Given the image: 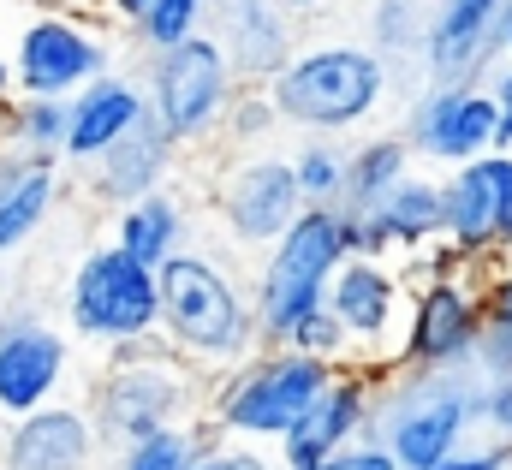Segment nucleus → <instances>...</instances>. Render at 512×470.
Listing matches in <instances>:
<instances>
[{
  "instance_id": "1",
  "label": "nucleus",
  "mask_w": 512,
  "mask_h": 470,
  "mask_svg": "<svg viewBox=\"0 0 512 470\" xmlns=\"http://www.w3.org/2000/svg\"><path fill=\"white\" fill-rule=\"evenodd\" d=\"M155 286H161V346H173L191 369L221 375L262 352L251 280H239L215 250H197V244L173 250L155 268Z\"/></svg>"
},
{
  "instance_id": "2",
  "label": "nucleus",
  "mask_w": 512,
  "mask_h": 470,
  "mask_svg": "<svg viewBox=\"0 0 512 470\" xmlns=\"http://www.w3.org/2000/svg\"><path fill=\"white\" fill-rule=\"evenodd\" d=\"M483 375L477 363L453 369H411L393 363L376 375V405H370V441H382L399 459V470H435L453 447L483 435Z\"/></svg>"
},
{
  "instance_id": "3",
  "label": "nucleus",
  "mask_w": 512,
  "mask_h": 470,
  "mask_svg": "<svg viewBox=\"0 0 512 470\" xmlns=\"http://www.w3.org/2000/svg\"><path fill=\"white\" fill-rule=\"evenodd\" d=\"M203 393H209L203 369H191L161 340H143V346L102 352V369L90 375V393H84V411H90L102 447H126L137 435H155V429H173V423H197L203 417Z\"/></svg>"
},
{
  "instance_id": "4",
  "label": "nucleus",
  "mask_w": 512,
  "mask_h": 470,
  "mask_svg": "<svg viewBox=\"0 0 512 470\" xmlns=\"http://www.w3.org/2000/svg\"><path fill=\"white\" fill-rule=\"evenodd\" d=\"M387 60L364 42H310L292 48V60L262 84L280 125H298L304 137H346L382 114Z\"/></svg>"
},
{
  "instance_id": "5",
  "label": "nucleus",
  "mask_w": 512,
  "mask_h": 470,
  "mask_svg": "<svg viewBox=\"0 0 512 470\" xmlns=\"http://www.w3.org/2000/svg\"><path fill=\"white\" fill-rule=\"evenodd\" d=\"M334 363L322 357H304L292 346H262L245 363L209 375V393H203V423L227 441H256V447H274L304 411L310 399L328 387Z\"/></svg>"
},
{
  "instance_id": "6",
  "label": "nucleus",
  "mask_w": 512,
  "mask_h": 470,
  "mask_svg": "<svg viewBox=\"0 0 512 470\" xmlns=\"http://www.w3.org/2000/svg\"><path fill=\"white\" fill-rule=\"evenodd\" d=\"M66 334L90 352H120L161 340V286L155 268L120 250L114 238L84 250V262L66 280Z\"/></svg>"
},
{
  "instance_id": "7",
  "label": "nucleus",
  "mask_w": 512,
  "mask_h": 470,
  "mask_svg": "<svg viewBox=\"0 0 512 470\" xmlns=\"http://www.w3.org/2000/svg\"><path fill=\"white\" fill-rule=\"evenodd\" d=\"M346 262V233H340V209H304L268 250H256L251 274V310L262 328V346H280L286 328L328 304V280Z\"/></svg>"
},
{
  "instance_id": "8",
  "label": "nucleus",
  "mask_w": 512,
  "mask_h": 470,
  "mask_svg": "<svg viewBox=\"0 0 512 470\" xmlns=\"http://www.w3.org/2000/svg\"><path fill=\"white\" fill-rule=\"evenodd\" d=\"M12 96H78L114 72V30L96 6H30L12 36Z\"/></svg>"
},
{
  "instance_id": "9",
  "label": "nucleus",
  "mask_w": 512,
  "mask_h": 470,
  "mask_svg": "<svg viewBox=\"0 0 512 470\" xmlns=\"http://www.w3.org/2000/svg\"><path fill=\"white\" fill-rule=\"evenodd\" d=\"M245 90V78L233 72L227 48L197 30L161 54H143V102H149V119L185 149V143H209L221 131V119L233 108V96Z\"/></svg>"
},
{
  "instance_id": "10",
  "label": "nucleus",
  "mask_w": 512,
  "mask_h": 470,
  "mask_svg": "<svg viewBox=\"0 0 512 470\" xmlns=\"http://www.w3.org/2000/svg\"><path fill=\"white\" fill-rule=\"evenodd\" d=\"M328 310L340 316L352 363L364 369H393L405 352V316H411V280L399 262L382 256H346L328 280Z\"/></svg>"
},
{
  "instance_id": "11",
  "label": "nucleus",
  "mask_w": 512,
  "mask_h": 470,
  "mask_svg": "<svg viewBox=\"0 0 512 470\" xmlns=\"http://www.w3.org/2000/svg\"><path fill=\"white\" fill-rule=\"evenodd\" d=\"M483 316H489L483 268L411 280V316H405V352H399V363H411V369L471 363V346L483 334Z\"/></svg>"
},
{
  "instance_id": "12",
  "label": "nucleus",
  "mask_w": 512,
  "mask_h": 470,
  "mask_svg": "<svg viewBox=\"0 0 512 470\" xmlns=\"http://www.w3.org/2000/svg\"><path fill=\"white\" fill-rule=\"evenodd\" d=\"M72 363H78V340L66 328H54L36 310H6L0 316V417H24L66 399Z\"/></svg>"
},
{
  "instance_id": "13",
  "label": "nucleus",
  "mask_w": 512,
  "mask_h": 470,
  "mask_svg": "<svg viewBox=\"0 0 512 470\" xmlns=\"http://www.w3.org/2000/svg\"><path fill=\"white\" fill-rule=\"evenodd\" d=\"M495 125H501V102L489 96V84H477V78H435L411 102L399 137L411 143V155L459 167V161L495 149Z\"/></svg>"
},
{
  "instance_id": "14",
  "label": "nucleus",
  "mask_w": 512,
  "mask_h": 470,
  "mask_svg": "<svg viewBox=\"0 0 512 470\" xmlns=\"http://www.w3.org/2000/svg\"><path fill=\"white\" fill-rule=\"evenodd\" d=\"M447 197V244H459L477 268L512 256V149L459 161L441 179Z\"/></svg>"
},
{
  "instance_id": "15",
  "label": "nucleus",
  "mask_w": 512,
  "mask_h": 470,
  "mask_svg": "<svg viewBox=\"0 0 512 470\" xmlns=\"http://www.w3.org/2000/svg\"><path fill=\"white\" fill-rule=\"evenodd\" d=\"M215 215H221V233L233 238V244L268 250L274 238L304 215L292 161H286V155H268V149L239 155V161L215 179Z\"/></svg>"
},
{
  "instance_id": "16",
  "label": "nucleus",
  "mask_w": 512,
  "mask_h": 470,
  "mask_svg": "<svg viewBox=\"0 0 512 470\" xmlns=\"http://www.w3.org/2000/svg\"><path fill=\"white\" fill-rule=\"evenodd\" d=\"M376 375L382 369H364V363H334L328 387L310 399V411L274 441L280 447V470H316L334 447L358 441L370 429V405H376Z\"/></svg>"
},
{
  "instance_id": "17",
  "label": "nucleus",
  "mask_w": 512,
  "mask_h": 470,
  "mask_svg": "<svg viewBox=\"0 0 512 470\" xmlns=\"http://www.w3.org/2000/svg\"><path fill=\"white\" fill-rule=\"evenodd\" d=\"M96 453H102V435L90 411L72 399L6 417L0 429V470H96Z\"/></svg>"
},
{
  "instance_id": "18",
  "label": "nucleus",
  "mask_w": 512,
  "mask_h": 470,
  "mask_svg": "<svg viewBox=\"0 0 512 470\" xmlns=\"http://www.w3.org/2000/svg\"><path fill=\"white\" fill-rule=\"evenodd\" d=\"M501 12L507 0H429L423 18V66L429 78H489L501 60Z\"/></svg>"
},
{
  "instance_id": "19",
  "label": "nucleus",
  "mask_w": 512,
  "mask_h": 470,
  "mask_svg": "<svg viewBox=\"0 0 512 470\" xmlns=\"http://www.w3.org/2000/svg\"><path fill=\"white\" fill-rule=\"evenodd\" d=\"M209 36L245 84H268L292 60V12L280 0H209Z\"/></svg>"
},
{
  "instance_id": "20",
  "label": "nucleus",
  "mask_w": 512,
  "mask_h": 470,
  "mask_svg": "<svg viewBox=\"0 0 512 470\" xmlns=\"http://www.w3.org/2000/svg\"><path fill=\"white\" fill-rule=\"evenodd\" d=\"M149 114V102H143V78H131V72H102V78H90L78 96H66V167H90L102 149H114L120 137H126L137 119Z\"/></svg>"
},
{
  "instance_id": "21",
  "label": "nucleus",
  "mask_w": 512,
  "mask_h": 470,
  "mask_svg": "<svg viewBox=\"0 0 512 470\" xmlns=\"http://www.w3.org/2000/svg\"><path fill=\"white\" fill-rule=\"evenodd\" d=\"M173 167H179V143L143 114L114 149H102V155L84 167V179H90V191H96L108 209H126L137 197L161 191V185L173 179Z\"/></svg>"
},
{
  "instance_id": "22",
  "label": "nucleus",
  "mask_w": 512,
  "mask_h": 470,
  "mask_svg": "<svg viewBox=\"0 0 512 470\" xmlns=\"http://www.w3.org/2000/svg\"><path fill=\"white\" fill-rule=\"evenodd\" d=\"M60 197H66L60 161L0 149V256L24 250L30 238L42 233V227H48V215L60 209Z\"/></svg>"
},
{
  "instance_id": "23",
  "label": "nucleus",
  "mask_w": 512,
  "mask_h": 470,
  "mask_svg": "<svg viewBox=\"0 0 512 470\" xmlns=\"http://www.w3.org/2000/svg\"><path fill=\"white\" fill-rule=\"evenodd\" d=\"M114 244L131 250L137 262H149V268H161L173 250H185L191 244V215H185V203H179V191H149V197H137L126 209H114Z\"/></svg>"
},
{
  "instance_id": "24",
  "label": "nucleus",
  "mask_w": 512,
  "mask_h": 470,
  "mask_svg": "<svg viewBox=\"0 0 512 470\" xmlns=\"http://www.w3.org/2000/svg\"><path fill=\"white\" fill-rule=\"evenodd\" d=\"M411 143L399 131H376L364 143H346V191H340V209H376L387 191L411 173Z\"/></svg>"
},
{
  "instance_id": "25",
  "label": "nucleus",
  "mask_w": 512,
  "mask_h": 470,
  "mask_svg": "<svg viewBox=\"0 0 512 470\" xmlns=\"http://www.w3.org/2000/svg\"><path fill=\"white\" fill-rule=\"evenodd\" d=\"M0 149L60 161L66 155V96H12L0 108Z\"/></svg>"
},
{
  "instance_id": "26",
  "label": "nucleus",
  "mask_w": 512,
  "mask_h": 470,
  "mask_svg": "<svg viewBox=\"0 0 512 470\" xmlns=\"http://www.w3.org/2000/svg\"><path fill=\"white\" fill-rule=\"evenodd\" d=\"M286 161H292L304 209H340V191H346V143L340 137H304Z\"/></svg>"
},
{
  "instance_id": "27",
  "label": "nucleus",
  "mask_w": 512,
  "mask_h": 470,
  "mask_svg": "<svg viewBox=\"0 0 512 470\" xmlns=\"http://www.w3.org/2000/svg\"><path fill=\"white\" fill-rule=\"evenodd\" d=\"M203 441H215V429L197 417V423H173V429H155V435H137L120 447L114 470H191Z\"/></svg>"
},
{
  "instance_id": "28",
  "label": "nucleus",
  "mask_w": 512,
  "mask_h": 470,
  "mask_svg": "<svg viewBox=\"0 0 512 470\" xmlns=\"http://www.w3.org/2000/svg\"><path fill=\"white\" fill-rule=\"evenodd\" d=\"M197 30H209V0H149L143 18L131 24L126 36L143 48V54H161V48L197 36Z\"/></svg>"
},
{
  "instance_id": "29",
  "label": "nucleus",
  "mask_w": 512,
  "mask_h": 470,
  "mask_svg": "<svg viewBox=\"0 0 512 470\" xmlns=\"http://www.w3.org/2000/svg\"><path fill=\"white\" fill-rule=\"evenodd\" d=\"M280 131V114H274V102H268V90L262 84H245L239 96H233V108H227V119H221V137L233 143V149H262L268 137Z\"/></svg>"
},
{
  "instance_id": "30",
  "label": "nucleus",
  "mask_w": 512,
  "mask_h": 470,
  "mask_svg": "<svg viewBox=\"0 0 512 470\" xmlns=\"http://www.w3.org/2000/svg\"><path fill=\"white\" fill-rule=\"evenodd\" d=\"M280 346H292V352H304V357H322V363H352V340H346V328H340V316H334L328 304L304 310V316L286 328Z\"/></svg>"
},
{
  "instance_id": "31",
  "label": "nucleus",
  "mask_w": 512,
  "mask_h": 470,
  "mask_svg": "<svg viewBox=\"0 0 512 470\" xmlns=\"http://www.w3.org/2000/svg\"><path fill=\"white\" fill-rule=\"evenodd\" d=\"M423 0H382L376 6V54L399 60V54H423Z\"/></svg>"
},
{
  "instance_id": "32",
  "label": "nucleus",
  "mask_w": 512,
  "mask_h": 470,
  "mask_svg": "<svg viewBox=\"0 0 512 470\" xmlns=\"http://www.w3.org/2000/svg\"><path fill=\"white\" fill-rule=\"evenodd\" d=\"M471 363H477V375L483 381H495V375H507L512 369V316H483V334H477V346H471Z\"/></svg>"
},
{
  "instance_id": "33",
  "label": "nucleus",
  "mask_w": 512,
  "mask_h": 470,
  "mask_svg": "<svg viewBox=\"0 0 512 470\" xmlns=\"http://www.w3.org/2000/svg\"><path fill=\"white\" fill-rule=\"evenodd\" d=\"M191 470H280L256 441H227V435H215V441H203V453H197V465Z\"/></svg>"
},
{
  "instance_id": "34",
  "label": "nucleus",
  "mask_w": 512,
  "mask_h": 470,
  "mask_svg": "<svg viewBox=\"0 0 512 470\" xmlns=\"http://www.w3.org/2000/svg\"><path fill=\"white\" fill-rule=\"evenodd\" d=\"M507 465H512L507 441H495V435H471L465 447H453L435 470H507Z\"/></svg>"
},
{
  "instance_id": "35",
  "label": "nucleus",
  "mask_w": 512,
  "mask_h": 470,
  "mask_svg": "<svg viewBox=\"0 0 512 470\" xmlns=\"http://www.w3.org/2000/svg\"><path fill=\"white\" fill-rule=\"evenodd\" d=\"M316 470H399V459L387 453L382 441H370V435H358V441H346V447H334L328 459Z\"/></svg>"
},
{
  "instance_id": "36",
  "label": "nucleus",
  "mask_w": 512,
  "mask_h": 470,
  "mask_svg": "<svg viewBox=\"0 0 512 470\" xmlns=\"http://www.w3.org/2000/svg\"><path fill=\"white\" fill-rule=\"evenodd\" d=\"M483 435L512 441V369H507V375H495V381L483 387Z\"/></svg>"
},
{
  "instance_id": "37",
  "label": "nucleus",
  "mask_w": 512,
  "mask_h": 470,
  "mask_svg": "<svg viewBox=\"0 0 512 470\" xmlns=\"http://www.w3.org/2000/svg\"><path fill=\"white\" fill-rule=\"evenodd\" d=\"M483 84H489V96L501 102V125H495V149H512V60H495Z\"/></svg>"
},
{
  "instance_id": "38",
  "label": "nucleus",
  "mask_w": 512,
  "mask_h": 470,
  "mask_svg": "<svg viewBox=\"0 0 512 470\" xmlns=\"http://www.w3.org/2000/svg\"><path fill=\"white\" fill-rule=\"evenodd\" d=\"M483 298H489L495 316H512V256H501V262L483 268Z\"/></svg>"
},
{
  "instance_id": "39",
  "label": "nucleus",
  "mask_w": 512,
  "mask_h": 470,
  "mask_svg": "<svg viewBox=\"0 0 512 470\" xmlns=\"http://www.w3.org/2000/svg\"><path fill=\"white\" fill-rule=\"evenodd\" d=\"M143 6H149V0H96V12H102L108 24H120V30H131V24L143 18Z\"/></svg>"
},
{
  "instance_id": "40",
  "label": "nucleus",
  "mask_w": 512,
  "mask_h": 470,
  "mask_svg": "<svg viewBox=\"0 0 512 470\" xmlns=\"http://www.w3.org/2000/svg\"><path fill=\"white\" fill-rule=\"evenodd\" d=\"M6 102H12V54L0 48V108H6Z\"/></svg>"
},
{
  "instance_id": "41",
  "label": "nucleus",
  "mask_w": 512,
  "mask_h": 470,
  "mask_svg": "<svg viewBox=\"0 0 512 470\" xmlns=\"http://www.w3.org/2000/svg\"><path fill=\"white\" fill-rule=\"evenodd\" d=\"M501 60H512V0H507V12H501Z\"/></svg>"
},
{
  "instance_id": "42",
  "label": "nucleus",
  "mask_w": 512,
  "mask_h": 470,
  "mask_svg": "<svg viewBox=\"0 0 512 470\" xmlns=\"http://www.w3.org/2000/svg\"><path fill=\"white\" fill-rule=\"evenodd\" d=\"M280 6H286L292 18H310V12H322V0H280Z\"/></svg>"
},
{
  "instance_id": "43",
  "label": "nucleus",
  "mask_w": 512,
  "mask_h": 470,
  "mask_svg": "<svg viewBox=\"0 0 512 470\" xmlns=\"http://www.w3.org/2000/svg\"><path fill=\"white\" fill-rule=\"evenodd\" d=\"M30 6H96V0H30Z\"/></svg>"
},
{
  "instance_id": "44",
  "label": "nucleus",
  "mask_w": 512,
  "mask_h": 470,
  "mask_svg": "<svg viewBox=\"0 0 512 470\" xmlns=\"http://www.w3.org/2000/svg\"><path fill=\"white\" fill-rule=\"evenodd\" d=\"M507 453H512V441H507Z\"/></svg>"
},
{
  "instance_id": "45",
  "label": "nucleus",
  "mask_w": 512,
  "mask_h": 470,
  "mask_svg": "<svg viewBox=\"0 0 512 470\" xmlns=\"http://www.w3.org/2000/svg\"><path fill=\"white\" fill-rule=\"evenodd\" d=\"M507 470H512V465H507Z\"/></svg>"
}]
</instances>
